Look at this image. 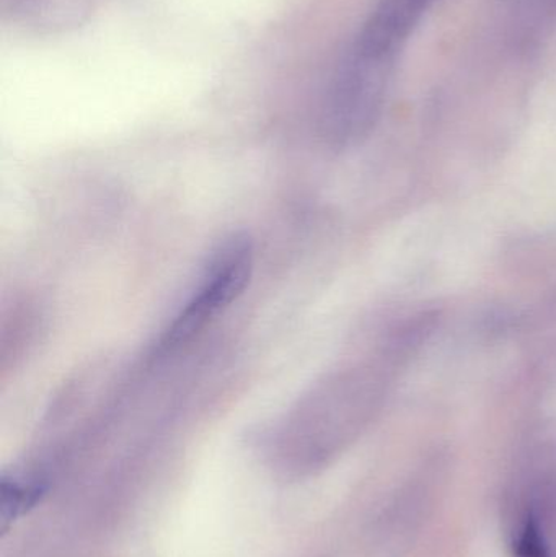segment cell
I'll use <instances>...</instances> for the list:
<instances>
[{
    "instance_id": "obj_1",
    "label": "cell",
    "mask_w": 556,
    "mask_h": 557,
    "mask_svg": "<svg viewBox=\"0 0 556 557\" xmlns=\"http://www.w3.org/2000/svg\"><path fill=\"white\" fill-rule=\"evenodd\" d=\"M254 268L255 248L250 238L234 235L222 242L206 264L195 290L157 339L153 359L172 356L224 313L250 284Z\"/></svg>"
},
{
    "instance_id": "obj_2",
    "label": "cell",
    "mask_w": 556,
    "mask_h": 557,
    "mask_svg": "<svg viewBox=\"0 0 556 557\" xmlns=\"http://www.w3.org/2000/svg\"><path fill=\"white\" fill-rule=\"evenodd\" d=\"M385 61L353 52L335 75L325 107V131L335 143L361 136L374 120L384 87Z\"/></svg>"
},
{
    "instance_id": "obj_3",
    "label": "cell",
    "mask_w": 556,
    "mask_h": 557,
    "mask_svg": "<svg viewBox=\"0 0 556 557\" xmlns=\"http://www.w3.org/2000/svg\"><path fill=\"white\" fill-rule=\"evenodd\" d=\"M431 0H382L359 35L355 51L366 58L387 61L407 38Z\"/></svg>"
},
{
    "instance_id": "obj_4",
    "label": "cell",
    "mask_w": 556,
    "mask_h": 557,
    "mask_svg": "<svg viewBox=\"0 0 556 557\" xmlns=\"http://www.w3.org/2000/svg\"><path fill=\"white\" fill-rule=\"evenodd\" d=\"M516 557H551L544 536L534 520H529L515 545Z\"/></svg>"
}]
</instances>
